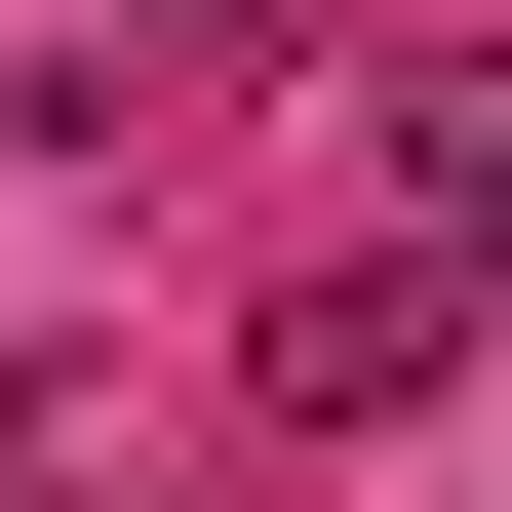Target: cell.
<instances>
[{"mask_svg":"<svg viewBox=\"0 0 512 512\" xmlns=\"http://www.w3.org/2000/svg\"><path fill=\"white\" fill-rule=\"evenodd\" d=\"M394 276H473V316H512V40L394 79Z\"/></svg>","mask_w":512,"mask_h":512,"instance_id":"7a4b0ae2","label":"cell"},{"mask_svg":"<svg viewBox=\"0 0 512 512\" xmlns=\"http://www.w3.org/2000/svg\"><path fill=\"white\" fill-rule=\"evenodd\" d=\"M434 355H473V276H394V237H355V276H276V355H237V394H276V434H394Z\"/></svg>","mask_w":512,"mask_h":512,"instance_id":"6da1fadb","label":"cell"},{"mask_svg":"<svg viewBox=\"0 0 512 512\" xmlns=\"http://www.w3.org/2000/svg\"><path fill=\"white\" fill-rule=\"evenodd\" d=\"M79 473H119V434H79V355H0V512H79Z\"/></svg>","mask_w":512,"mask_h":512,"instance_id":"3957f363","label":"cell"},{"mask_svg":"<svg viewBox=\"0 0 512 512\" xmlns=\"http://www.w3.org/2000/svg\"><path fill=\"white\" fill-rule=\"evenodd\" d=\"M119 40H158V79H237V40H276V0H119Z\"/></svg>","mask_w":512,"mask_h":512,"instance_id":"277c9868","label":"cell"}]
</instances>
